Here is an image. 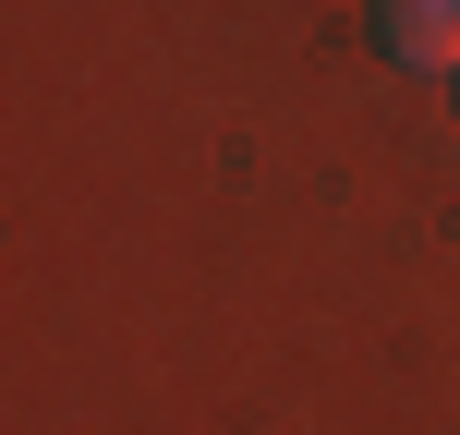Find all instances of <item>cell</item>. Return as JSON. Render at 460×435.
I'll use <instances>...</instances> for the list:
<instances>
[{
    "mask_svg": "<svg viewBox=\"0 0 460 435\" xmlns=\"http://www.w3.org/2000/svg\"><path fill=\"white\" fill-rule=\"evenodd\" d=\"M376 48L460 85V0H376Z\"/></svg>",
    "mask_w": 460,
    "mask_h": 435,
    "instance_id": "1",
    "label": "cell"
}]
</instances>
